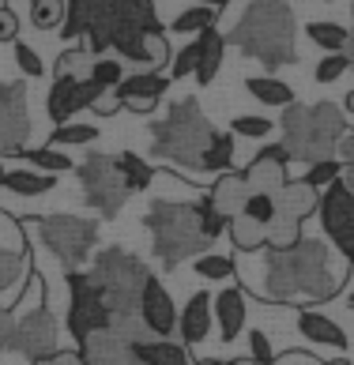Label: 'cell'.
I'll use <instances>...</instances> for the list:
<instances>
[{"label": "cell", "mask_w": 354, "mask_h": 365, "mask_svg": "<svg viewBox=\"0 0 354 365\" xmlns=\"http://www.w3.org/2000/svg\"><path fill=\"white\" fill-rule=\"evenodd\" d=\"M26 158V166H38V170H46L49 178H57V173L64 170H72V158H68L64 151H53V147H38V151H19Z\"/></svg>", "instance_id": "1f68e13d"}, {"label": "cell", "mask_w": 354, "mask_h": 365, "mask_svg": "<svg viewBox=\"0 0 354 365\" xmlns=\"http://www.w3.org/2000/svg\"><path fill=\"white\" fill-rule=\"evenodd\" d=\"M211 297L208 294H193L188 297V305H185V313L177 317V331H181V346H196L208 339V331H211Z\"/></svg>", "instance_id": "44dd1931"}, {"label": "cell", "mask_w": 354, "mask_h": 365, "mask_svg": "<svg viewBox=\"0 0 354 365\" xmlns=\"http://www.w3.org/2000/svg\"><path fill=\"white\" fill-rule=\"evenodd\" d=\"M226 230H230V241H234L238 252H261V249H268L271 230L261 226V222H253V219H245V215H238Z\"/></svg>", "instance_id": "4316f807"}, {"label": "cell", "mask_w": 354, "mask_h": 365, "mask_svg": "<svg viewBox=\"0 0 354 365\" xmlns=\"http://www.w3.org/2000/svg\"><path fill=\"white\" fill-rule=\"evenodd\" d=\"M196 64H200V46L188 42L177 57L170 61V76L173 79H185V76H196Z\"/></svg>", "instance_id": "f35d334b"}, {"label": "cell", "mask_w": 354, "mask_h": 365, "mask_svg": "<svg viewBox=\"0 0 354 365\" xmlns=\"http://www.w3.org/2000/svg\"><path fill=\"white\" fill-rule=\"evenodd\" d=\"M61 34L84 38L87 53H110L128 76H158L170 61L166 38L158 34L155 4L147 0H72L64 4Z\"/></svg>", "instance_id": "6da1fadb"}, {"label": "cell", "mask_w": 354, "mask_h": 365, "mask_svg": "<svg viewBox=\"0 0 354 365\" xmlns=\"http://www.w3.org/2000/svg\"><path fill=\"white\" fill-rule=\"evenodd\" d=\"M11 350H19V354L34 365L61 354V328H57V320H53V313L46 305H38L26 317L16 320V343H11Z\"/></svg>", "instance_id": "7c38bea8"}, {"label": "cell", "mask_w": 354, "mask_h": 365, "mask_svg": "<svg viewBox=\"0 0 354 365\" xmlns=\"http://www.w3.org/2000/svg\"><path fill=\"white\" fill-rule=\"evenodd\" d=\"M317 215H320V226L324 234L335 241V249L350 260L354 267V196L343 181H335L324 188L320 204H317Z\"/></svg>", "instance_id": "4fadbf2b"}, {"label": "cell", "mask_w": 354, "mask_h": 365, "mask_svg": "<svg viewBox=\"0 0 354 365\" xmlns=\"http://www.w3.org/2000/svg\"><path fill=\"white\" fill-rule=\"evenodd\" d=\"M79 188H84V200L102 215V219H117L121 207L128 204L132 188L125 181V170L113 155H87L76 166Z\"/></svg>", "instance_id": "ba28073f"}, {"label": "cell", "mask_w": 354, "mask_h": 365, "mask_svg": "<svg viewBox=\"0 0 354 365\" xmlns=\"http://www.w3.org/2000/svg\"><path fill=\"white\" fill-rule=\"evenodd\" d=\"M339 178H343V166H339V162H320V166L309 170L305 185H309V188H328V185H335Z\"/></svg>", "instance_id": "7bdbcfd3"}, {"label": "cell", "mask_w": 354, "mask_h": 365, "mask_svg": "<svg viewBox=\"0 0 354 365\" xmlns=\"http://www.w3.org/2000/svg\"><path fill=\"white\" fill-rule=\"evenodd\" d=\"M196 215H200V230H203V237H208V241H215V237H219L223 230L230 226L226 219H219V215L211 211L208 200H196Z\"/></svg>", "instance_id": "60d3db41"}, {"label": "cell", "mask_w": 354, "mask_h": 365, "mask_svg": "<svg viewBox=\"0 0 354 365\" xmlns=\"http://www.w3.org/2000/svg\"><path fill=\"white\" fill-rule=\"evenodd\" d=\"M283 140L279 147L287 151L290 162H305V166H320V162H335L339 143L347 136V117L332 102L317 106H287L283 110Z\"/></svg>", "instance_id": "277c9868"}, {"label": "cell", "mask_w": 354, "mask_h": 365, "mask_svg": "<svg viewBox=\"0 0 354 365\" xmlns=\"http://www.w3.org/2000/svg\"><path fill=\"white\" fill-rule=\"evenodd\" d=\"M91 282L94 290L102 294L106 309L113 313V320L121 317H140V302H143V290L147 282H151V267H147V260H140V256H132L128 249H102L98 256H94L91 264Z\"/></svg>", "instance_id": "52a82bcc"}, {"label": "cell", "mask_w": 354, "mask_h": 365, "mask_svg": "<svg viewBox=\"0 0 354 365\" xmlns=\"http://www.w3.org/2000/svg\"><path fill=\"white\" fill-rule=\"evenodd\" d=\"M211 204V211L219 215V219L234 222L238 215L245 211V200H249V188H245V178H238V173H223L219 181H215V188L208 196H203Z\"/></svg>", "instance_id": "ffe728a7"}, {"label": "cell", "mask_w": 354, "mask_h": 365, "mask_svg": "<svg viewBox=\"0 0 354 365\" xmlns=\"http://www.w3.org/2000/svg\"><path fill=\"white\" fill-rule=\"evenodd\" d=\"M328 365H350L347 358H335V361H328Z\"/></svg>", "instance_id": "db71d44e"}, {"label": "cell", "mask_w": 354, "mask_h": 365, "mask_svg": "<svg viewBox=\"0 0 354 365\" xmlns=\"http://www.w3.org/2000/svg\"><path fill=\"white\" fill-rule=\"evenodd\" d=\"M117 162H121V170H125V181H128V188H132V192H143V188L151 185L155 170L147 166V162H143L140 155L125 151V155H117Z\"/></svg>", "instance_id": "d6a6232c"}, {"label": "cell", "mask_w": 354, "mask_h": 365, "mask_svg": "<svg viewBox=\"0 0 354 365\" xmlns=\"http://www.w3.org/2000/svg\"><path fill=\"white\" fill-rule=\"evenodd\" d=\"M193 272L200 275V279H230L234 275V260L230 256H219V252H208V256H196L193 260Z\"/></svg>", "instance_id": "836d02e7"}, {"label": "cell", "mask_w": 354, "mask_h": 365, "mask_svg": "<svg viewBox=\"0 0 354 365\" xmlns=\"http://www.w3.org/2000/svg\"><path fill=\"white\" fill-rule=\"evenodd\" d=\"M305 34H309L313 46L328 49V57H332V53H343L347 49V38H350V31H343L339 23H324V19H313L305 26Z\"/></svg>", "instance_id": "f1b7e54d"}, {"label": "cell", "mask_w": 354, "mask_h": 365, "mask_svg": "<svg viewBox=\"0 0 354 365\" xmlns=\"http://www.w3.org/2000/svg\"><path fill=\"white\" fill-rule=\"evenodd\" d=\"M19 38V19L8 4H0V42H16Z\"/></svg>", "instance_id": "bcb514c9"}, {"label": "cell", "mask_w": 354, "mask_h": 365, "mask_svg": "<svg viewBox=\"0 0 354 365\" xmlns=\"http://www.w3.org/2000/svg\"><path fill=\"white\" fill-rule=\"evenodd\" d=\"M16 64H19V72H23L26 79H38V76L46 72L42 57H38L34 46H26V42H16Z\"/></svg>", "instance_id": "ab89813d"}, {"label": "cell", "mask_w": 354, "mask_h": 365, "mask_svg": "<svg viewBox=\"0 0 354 365\" xmlns=\"http://www.w3.org/2000/svg\"><path fill=\"white\" fill-rule=\"evenodd\" d=\"M343 106H347V113H354V91L347 94V102H343Z\"/></svg>", "instance_id": "816d5d0a"}, {"label": "cell", "mask_w": 354, "mask_h": 365, "mask_svg": "<svg viewBox=\"0 0 354 365\" xmlns=\"http://www.w3.org/2000/svg\"><path fill=\"white\" fill-rule=\"evenodd\" d=\"M230 365H256L253 358H238V361H230Z\"/></svg>", "instance_id": "f5cc1de1"}, {"label": "cell", "mask_w": 354, "mask_h": 365, "mask_svg": "<svg viewBox=\"0 0 354 365\" xmlns=\"http://www.w3.org/2000/svg\"><path fill=\"white\" fill-rule=\"evenodd\" d=\"M339 158H343V181L347 188H350V196H354V132H347L343 136V143H339Z\"/></svg>", "instance_id": "f6af8a7d"}, {"label": "cell", "mask_w": 354, "mask_h": 365, "mask_svg": "<svg viewBox=\"0 0 354 365\" xmlns=\"http://www.w3.org/2000/svg\"><path fill=\"white\" fill-rule=\"evenodd\" d=\"M38 365H87L84 354H68V350H61L57 358H49V361H38Z\"/></svg>", "instance_id": "681fc988"}, {"label": "cell", "mask_w": 354, "mask_h": 365, "mask_svg": "<svg viewBox=\"0 0 354 365\" xmlns=\"http://www.w3.org/2000/svg\"><path fill=\"white\" fill-rule=\"evenodd\" d=\"M215 136L211 120L203 117L196 98H181L170 106V113L151 125V155L173 162L177 170H200L208 143Z\"/></svg>", "instance_id": "5b68a950"}, {"label": "cell", "mask_w": 354, "mask_h": 365, "mask_svg": "<svg viewBox=\"0 0 354 365\" xmlns=\"http://www.w3.org/2000/svg\"><path fill=\"white\" fill-rule=\"evenodd\" d=\"M53 151L57 147H76V143H91L98 140V128L94 125H64V128H53Z\"/></svg>", "instance_id": "d590c367"}, {"label": "cell", "mask_w": 354, "mask_h": 365, "mask_svg": "<svg viewBox=\"0 0 354 365\" xmlns=\"http://www.w3.org/2000/svg\"><path fill=\"white\" fill-rule=\"evenodd\" d=\"M245 87H249V94L261 106H294V91L283 83V79H271V76H253V79H245Z\"/></svg>", "instance_id": "83f0119b"}, {"label": "cell", "mask_w": 354, "mask_h": 365, "mask_svg": "<svg viewBox=\"0 0 354 365\" xmlns=\"http://www.w3.org/2000/svg\"><path fill=\"white\" fill-rule=\"evenodd\" d=\"M68 294H72V305H68V331H72V339L84 346L91 335L110 328L113 313L106 309L102 294L94 290L91 275H84V272H68Z\"/></svg>", "instance_id": "8fae6325"}, {"label": "cell", "mask_w": 354, "mask_h": 365, "mask_svg": "<svg viewBox=\"0 0 354 365\" xmlns=\"http://www.w3.org/2000/svg\"><path fill=\"white\" fill-rule=\"evenodd\" d=\"M294 31H298V19H294L290 4H283V0H256V4L241 11V19L226 34V42L238 46L245 57L261 61L271 76L298 61Z\"/></svg>", "instance_id": "3957f363"}, {"label": "cell", "mask_w": 354, "mask_h": 365, "mask_svg": "<svg viewBox=\"0 0 354 365\" xmlns=\"http://www.w3.org/2000/svg\"><path fill=\"white\" fill-rule=\"evenodd\" d=\"M84 350V361L87 365H143L140 354H136V343H128L125 335H121L113 324L98 335H91V339L79 346Z\"/></svg>", "instance_id": "e0dca14e"}, {"label": "cell", "mask_w": 354, "mask_h": 365, "mask_svg": "<svg viewBox=\"0 0 354 365\" xmlns=\"http://www.w3.org/2000/svg\"><path fill=\"white\" fill-rule=\"evenodd\" d=\"M53 185H57V178L38 173V170H4V173H0V188H8V192H16V196H23V200L46 196Z\"/></svg>", "instance_id": "d4e9b609"}, {"label": "cell", "mask_w": 354, "mask_h": 365, "mask_svg": "<svg viewBox=\"0 0 354 365\" xmlns=\"http://www.w3.org/2000/svg\"><path fill=\"white\" fill-rule=\"evenodd\" d=\"M343 57H347L350 72H354V26H350V38H347V49H343Z\"/></svg>", "instance_id": "f907efd6"}, {"label": "cell", "mask_w": 354, "mask_h": 365, "mask_svg": "<svg viewBox=\"0 0 354 365\" xmlns=\"http://www.w3.org/2000/svg\"><path fill=\"white\" fill-rule=\"evenodd\" d=\"M102 94H106L102 87L84 83V79H76V76H57V79H53V87H49V98H46V113H49V120L57 128H64L79 110L98 106Z\"/></svg>", "instance_id": "9a60e30c"}, {"label": "cell", "mask_w": 354, "mask_h": 365, "mask_svg": "<svg viewBox=\"0 0 354 365\" xmlns=\"http://www.w3.org/2000/svg\"><path fill=\"white\" fill-rule=\"evenodd\" d=\"M140 320L151 328L158 339H170L173 328H177V309L170 302V294L162 290V282L151 279L147 282V290H143V302H140Z\"/></svg>", "instance_id": "d6986e66"}, {"label": "cell", "mask_w": 354, "mask_h": 365, "mask_svg": "<svg viewBox=\"0 0 354 365\" xmlns=\"http://www.w3.org/2000/svg\"><path fill=\"white\" fill-rule=\"evenodd\" d=\"M143 365H193L188 361V346L173 343V339H147L136 346Z\"/></svg>", "instance_id": "484cf974"}, {"label": "cell", "mask_w": 354, "mask_h": 365, "mask_svg": "<svg viewBox=\"0 0 354 365\" xmlns=\"http://www.w3.org/2000/svg\"><path fill=\"white\" fill-rule=\"evenodd\" d=\"M287 162L290 158H287V151H283L279 143L264 147V151L249 162V170L241 173L249 196H279V188L287 185Z\"/></svg>", "instance_id": "2e32d148"}, {"label": "cell", "mask_w": 354, "mask_h": 365, "mask_svg": "<svg viewBox=\"0 0 354 365\" xmlns=\"http://www.w3.org/2000/svg\"><path fill=\"white\" fill-rule=\"evenodd\" d=\"M219 11L223 8H208V4L188 8L177 19H170V31L173 34H203V31H211V26H215V16H219Z\"/></svg>", "instance_id": "f546056e"}, {"label": "cell", "mask_w": 354, "mask_h": 365, "mask_svg": "<svg viewBox=\"0 0 354 365\" xmlns=\"http://www.w3.org/2000/svg\"><path fill=\"white\" fill-rule=\"evenodd\" d=\"M249 343H253V354H249V358H253L256 365H268V361H271V343H268V335H264V331H253Z\"/></svg>", "instance_id": "c3c4849f"}, {"label": "cell", "mask_w": 354, "mask_h": 365, "mask_svg": "<svg viewBox=\"0 0 354 365\" xmlns=\"http://www.w3.org/2000/svg\"><path fill=\"white\" fill-rule=\"evenodd\" d=\"M230 158H234V140L226 136V132H215L211 143H208V155H203V166L200 170H208V173H223L230 170Z\"/></svg>", "instance_id": "4dcf8cb0"}, {"label": "cell", "mask_w": 354, "mask_h": 365, "mask_svg": "<svg viewBox=\"0 0 354 365\" xmlns=\"http://www.w3.org/2000/svg\"><path fill=\"white\" fill-rule=\"evenodd\" d=\"M268 132H271V120H268V117H238V120H234V136L264 140Z\"/></svg>", "instance_id": "ee69618b"}, {"label": "cell", "mask_w": 354, "mask_h": 365, "mask_svg": "<svg viewBox=\"0 0 354 365\" xmlns=\"http://www.w3.org/2000/svg\"><path fill=\"white\" fill-rule=\"evenodd\" d=\"M343 275L335 272L324 241H298L294 249H268L261 294L275 305H317L343 290Z\"/></svg>", "instance_id": "7a4b0ae2"}, {"label": "cell", "mask_w": 354, "mask_h": 365, "mask_svg": "<svg viewBox=\"0 0 354 365\" xmlns=\"http://www.w3.org/2000/svg\"><path fill=\"white\" fill-rule=\"evenodd\" d=\"M347 68H350V64H347L343 53H332V57H324V61L317 64V72H313V79H317V83H335V79L343 76Z\"/></svg>", "instance_id": "b9f144b4"}, {"label": "cell", "mask_w": 354, "mask_h": 365, "mask_svg": "<svg viewBox=\"0 0 354 365\" xmlns=\"http://www.w3.org/2000/svg\"><path fill=\"white\" fill-rule=\"evenodd\" d=\"M11 343H16V317L8 309H0V354L11 350Z\"/></svg>", "instance_id": "7dc6e473"}, {"label": "cell", "mask_w": 354, "mask_h": 365, "mask_svg": "<svg viewBox=\"0 0 354 365\" xmlns=\"http://www.w3.org/2000/svg\"><path fill=\"white\" fill-rule=\"evenodd\" d=\"M298 331L317 346H332V350H347V331L335 320L320 317V313H302L298 317Z\"/></svg>", "instance_id": "603a6c76"}, {"label": "cell", "mask_w": 354, "mask_h": 365, "mask_svg": "<svg viewBox=\"0 0 354 365\" xmlns=\"http://www.w3.org/2000/svg\"><path fill=\"white\" fill-rule=\"evenodd\" d=\"M31 23L38 31H53L57 23H64V4L57 0H34L31 4Z\"/></svg>", "instance_id": "8d00e7d4"}, {"label": "cell", "mask_w": 354, "mask_h": 365, "mask_svg": "<svg viewBox=\"0 0 354 365\" xmlns=\"http://www.w3.org/2000/svg\"><path fill=\"white\" fill-rule=\"evenodd\" d=\"M38 234H42L46 249L57 256L64 272H79V264L91 260L94 245H98V222L76 219V215H46L38 219Z\"/></svg>", "instance_id": "9c48e42d"}, {"label": "cell", "mask_w": 354, "mask_h": 365, "mask_svg": "<svg viewBox=\"0 0 354 365\" xmlns=\"http://www.w3.org/2000/svg\"><path fill=\"white\" fill-rule=\"evenodd\" d=\"M245 219H253V222H261V226H275V196H249L245 200Z\"/></svg>", "instance_id": "74e56055"}, {"label": "cell", "mask_w": 354, "mask_h": 365, "mask_svg": "<svg viewBox=\"0 0 354 365\" xmlns=\"http://www.w3.org/2000/svg\"><path fill=\"white\" fill-rule=\"evenodd\" d=\"M350 16H354V4H350Z\"/></svg>", "instance_id": "9f6ffc18"}, {"label": "cell", "mask_w": 354, "mask_h": 365, "mask_svg": "<svg viewBox=\"0 0 354 365\" xmlns=\"http://www.w3.org/2000/svg\"><path fill=\"white\" fill-rule=\"evenodd\" d=\"M31 136L26 83H0V155H19Z\"/></svg>", "instance_id": "5bb4252c"}, {"label": "cell", "mask_w": 354, "mask_h": 365, "mask_svg": "<svg viewBox=\"0 0 354 365\" xmlns=\"http://www.w3.org/2000/svg\"><path fill=\"white\" fill-rule=\"evenodd\" d=\"M320 204V196H317V188H309L305 181H287L279 188V196H275V226H271V237H268V249H294L298 241V226H302L313 211H317Z\"/></svg>", "instance_id": "30bf717a"}, {"label": "cell", "mask_w": 354, "mask_h": 365, "mask_svg": "<svg viewBox=\"0 0 354 365\" xmlns=\"http://www.w3.org/2000/svg\"><path fill=\"white\" fill-rule=\"evenodd\" d=\"M166 87H170V79H162V76H128L113 91V102L128 113H151L155 102L166 94Z\"/></svg>", "instance_id": "ac0fdd59"}, {"label": "cell", "mask_w": 354, "mask_h": 365, "mask_svg": "<svg viewBox=\"0 0 354 365\" xmlns=\"http://www.w3.org/2000/svg\"><path fill=\"white\" fill-rule=\"evenodd\" d=\"M211 313H215V320H219V335L226 343H234L238 331L245 328V294L238 287H226L211 302Z\"/></svg>", "instance_id": "7402d4cb"}, {"label": "cell", "mask_w": 354, "mask_h": 365, "mask_svg": "<svg viewBox=\"0 0 354 365\" xmlns=\"http://www.w3.org/2000/svg\"><path fill=\"white\" fill-rule=\"evenodd\" d=\"M275 365H294V358H279Z\"/></svg>", "instance_id": "11a10c76"}, {"label": "cell", "mask_w": 354, "mask_h": 365, "mask_svg": "<svg viewBox=\"0 0 354 365\" xmlns=\"http://www.w3.org/2000/svg\"><path fill=\"white\" fill-rule=\"evenodd\" d=\"M147 230H151V252L162 260L166 272H173L188 256H208L211 241L200 230L196 204H181V200H155L147 211Z\"/></svg>", "instance_id": "8992f818"}, {"label": "cell", "mask_w": 354, "mask_h": 365, "mask_svg": "<svg viewBox=\"0 0 354 365\" xmlns=\"http://www.w3.org/2000/svg\"><path fill=\"white\" fill-rule=\"evenodd\" d=\"M26 260H31V256L0 249V294H4L8 287H16V282L23 279V272H26Z\"/></svg>", "instance_id": "e575fe53"}, {"label": "cell", "mask_w": 354, "mask_h": 365, "mask_svg": "<svg viewBox=\"0 0 354 365\" xmlns=\"http://www.w3.org/2000/svg\"><path fill=\"white\" fill-rule=\"evenodd\" d=\"M196 46H200V64H196V83L208 87L215 76H219V64H223V49H226V34H219L211 26V31H203L196 38Z\"/></svg>", "instance_id": "cb8c5ba5"}]
</instances>
